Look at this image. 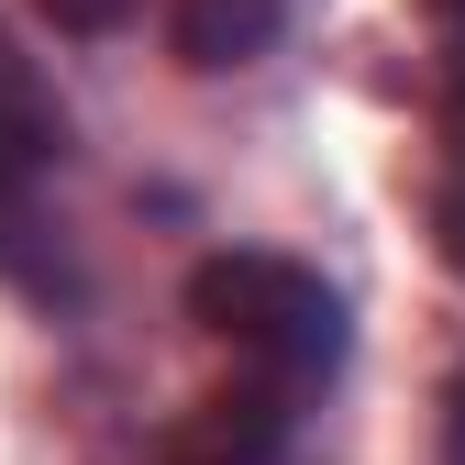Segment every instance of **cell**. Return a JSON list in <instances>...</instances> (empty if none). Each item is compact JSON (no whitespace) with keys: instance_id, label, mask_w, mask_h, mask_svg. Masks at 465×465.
I'll use <instances>...</instances> for the list:
<instances>
[{"instance_id":"cell-3","label":"cell","mask_w":465,"mask_h":465,"mask_svg":"<svg viewBox=\"0 0 465 465\" xmlns=\"http://www.w3.org/2000/svg\"><path fill=\"white\" fill-rule=\"evenodd\" d=\"M67 155V111H55V89H45V67L0 34V211H12L45 166Z\"/></svg>"},{"instance_id":"cell-5","label":"cell","mask_w":465,"mask_h":465,"mask_svg":"<svg viewBox=\"0 0 465 465\" xmlns=\"http://www.w3.org/2000/svg\"><path fill=\"white\" fill-rule=\"evenodd\" d=\"M134 12H144V0H45V23H55V34H123Z\"/></svg>"},{"instance_id":"cell-1","label":"cell","mask_w":465,"mask_h":465,"mask_svg":"<svg viewBox=\"0 0 465 465\" xmlns=\"http://www.w3.org/2000/svg\"><path fill=\"white\" fill-rule=\"evenodd\" d=\"M189 322L222 332L232 355H244L255 377H277L288 399L343 366V300L300 255H200L189 266Z\"/></svg>"},{"instance_id":"cell-4","label":"cell","mask_w":465,"mask_h":465,"mask_svg":"<svg viewBox=\"0 0 465 465\" xmlns=\"http://www.w3.org/2000/svg\"><path fill=\"white\" fill-rule=\"evenodd\" d=\"M166 34H178V55L200 78H222V67H255V55L288 34V0H178Z\"/></svg>"},{"instance_id":"cell-2","label":"cell","mask_w":465,"mask_h":465,"mask_svg":"<svg viewBox=\"0 0 465 465\" xmlns=\"http://www.w3.org/2000/svg\"><path fill=\"white\" fill-rule=\"evenodd\" d=\"M288 443V388L244 377V388H211L189 399V421H166V465H266Z\"/></svg>"}]
</instances>
